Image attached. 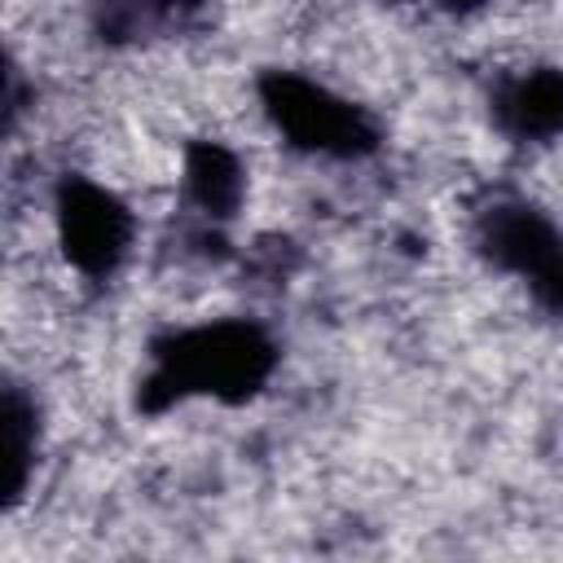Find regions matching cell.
Here are the masks:
<instances>
[{
    "label": "cell",
    "mask_w": 563,
    "mask_h": 563,
    "mask_svg": "<svg viewBox=\"0 0 563 563\" xmlns=\"http://www.w3.org/2000/svg\"><path fill=\"white\" fill-rule=\"evenodd\" d=\"M57 233H62V251L66 260L88 273V277H106L114 273V264L128 255L132 242V220L128 207L106 194L101 185L88 180H70L57 198Z\"/></svg>",
    "instance_id": "cell-1"
}]
</instances>
